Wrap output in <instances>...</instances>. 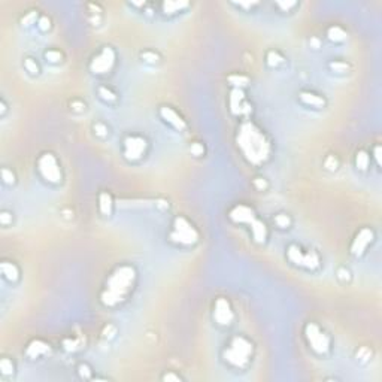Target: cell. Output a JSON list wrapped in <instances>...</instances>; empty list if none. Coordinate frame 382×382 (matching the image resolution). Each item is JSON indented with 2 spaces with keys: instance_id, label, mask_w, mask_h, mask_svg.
<instances>
[{
  "instance_id": "obj_1",
  "label": "cell",
  "mask_w": 382,
  "mask_h": 382,
  "mask_svg": "<svg viewBox=\"0 0 382 382\" xmlns=\"http://www.w3.org/2000/svg\"><path fill=\"white\" fill-rule=\"evenodd\" d=\"M241 142H252V148L249 150L248 156L252 157H264L266 156V140H264L263 135L258 133L252 126H244L242 133H241Z\"/></svg>"
},
{
  "instance_id": "obj_2",
  "label": "cell",
  "mask_w": 382,
  "mask_h": 382,
  "mask_svg": "<svg viewBox=\"0 0 382 382\" xmlns=\"http://www.w3.org/2000/svg\"><path fill=\"white\" fill-rule=\"evenodd\" d=\"M126 269H121L120 273H115L111 279H109V297L113 299V300H118V288H120V292L123 296V292L127 290V287L130 285L132 282V278H133V272L130 269H127V272H124Z\"/></svg>"
},
{
  "instance_id": "obj_3",
  "label": "cell",
  "mask_w": 382,
  "mask_h": 382,
  "mask_svg": "<svg viewBox=\"0 0 382 382\" xmlns=\"http://www.w3.org/2000/svg\"><path fill=\"white\" fill-rule=\"evenodd\" d=\"M39 170L48 181H58L60 180V169H58L55 158L51 154H45L39 158Z\"/></svg>"
},
{
  "instance_id": "obj_4",
  "label": "cell",
  "mask_w": 382,
  "mask_h": 382,
  "mask_svg": "<svg viewBox=\"0 0 382 382\" xmlns=\"http://www.w3.org/2000/svg\"><path fill=\"white\" fill-rule=\"evenodd\" d=\"M175 234L178 241L185 242V244H191L197 239V234L194 231V228L184 220V218H178L175 224Z\"/></svg>"
},
{
  "instance_id": "obj_5",
  "label": "cell",
  "mask_w": 382,
  "mask_h": 382,
  "mask_svg": "<svg viewBox=\"0 0 382 382\" xmlns=\"http://www.w3.org/2000/svg\"><path fill=\"white\" fill-rule=\"evenodd\" d=\"M230 360H233V359H239L238 360V363L241 361V360H247V356H248V352H249V343H247L244 339H236L234 340V343L231 345V348H230Z\"/></svg>"
},
{
  "instance_id": "obj_6",
  "label": "cell",
  "mask_w": 382,
  "mask_h": 382,
  "mask_svg": "<svg viewBox=\"0 0 382 382\" xmlns=\"http://www.w3.org/2000/svg\"><path fill=\"white\" fill-rule=\"evenodd\" d=\"M214 316L217 318V321L220 322V324H230L231 311H230V306H228V303L225 300H218L217 302Z\"/></svg>"
},
{
  "instance_id": "obj_7",
  "label": "cell",
  "mask_w": 382,
  "mask_h": 382,
  "mask_svg": "<svg viewBox=\"0 0 382 382\" xmlns=\"http://www.w3.org/2000/svg\"><path fill=\"white\" fill-rule=\"evenodd\" d=\"M143 146H145V140L139 139V137H132L126 142V153L127 156L132 157H139L143 151Z\"/></svg>"
},
{
  "instance_id": "obj_8",
  "label": "cell",
  "mask_w": 382,
  "mask_h": 382,
  "mask_svg": "<svg viewBox=\"0 0 382 382\" xmlns=\"http://www.w3.org/2000/svg\"><path fill=\"white\" fill-rule=\"evenodd\" d=\"M309 329H311V333H312V335H308V337H309V342L314 345V348L326 349V348H327V340H326L324 333H321L315 326H309Z\"/></svg>"
},
{
  "instance_id": "obj_9",
  "label": "cell",
  "mask_w": 382,
  "mask_h": 382,
  "mask_svg": "<svg viewBox=\"0 0 382 382\" xmlns=\"http://www.w3.org/2000/svg\"><path fill=\"white\" fill-rule=\"evenodd\" d=\"M108 52H109V49H105L99 57H96L94 58V70H97V72H103V70H106L108 67H109V65L112 63V55L111 57H108Z\"/></svg>"
},
{
  "instance_id": "obj_10",
  "label": "cell",
  "mask_w": 382,
  "mask_h": 382,
  "mask_svg": "<svg viewBox=\"0 0 382 382\" xmlns=\"http://www.w3.org/2000/svg\"><path fill=\"white\" fill-rule=\"evenodd\" d=\"M2 272H3L5 278H8L9 281H14V279H17V276H18L17 268L14 266L12 263H8V261H3V264H2Z\"/></svg>"
},
{
  "instance_id": "obj_11",
  "label": "cell",
  "mask_w": 382,
  "mask_h": 382,
  "mask_svg": "<svg viewBox=\"0 0 382 382\" xmlns=\"http://www.w3.org/2000/svg\"><path fill=\"white\" fill-rule=\"evenodd\" d=\"M163 113H166V118H169V123H172L175 127L184 129V121L181 120V116L176 115L172 109H163Z\"/></svg>"
},
{
  "instance_id": "obj_12",
  "label": "cell",
  "mask_w": 382,
  "mask_h": 382,
  "mask_svg": "<svg viewBox=\"0 0 382 382\" xmlns=\"http://www.w3.org/2000/svg\"><path fill=\"white\" fill-rule=\"evenodd\" d=\"M302 99L308 103V105H312V106H318V105H324V102H322L321 99H318L315 94H309V93H303L302 94Z\"/></svg>"
},
{
  "instance_id": "obj_13",
  "label": "cell",
  "mask_w": 382,
  "mask_h": 382,
  "mask_svg": "<svg viewBox=\"0 0 382 382\" xmlns=\"http://www.w3.org/2000/svg\"><path fill=\"white\" fill-rule=\"evenodd\" d=\"M25 66H27L28 72H32V73H38V72H39V67H38V65H33L32 58H27V60H25Z\"/></svg>"
}]
</instances>
